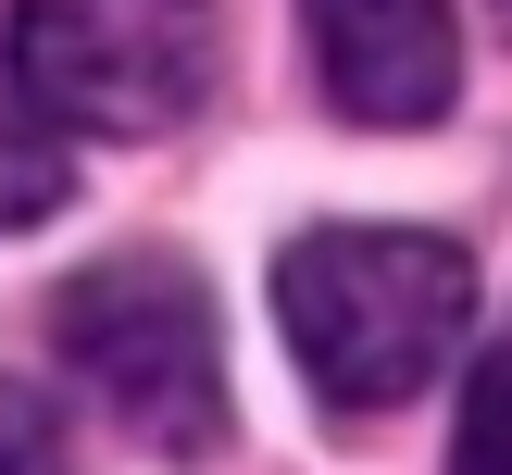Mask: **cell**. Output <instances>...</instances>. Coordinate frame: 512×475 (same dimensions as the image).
Instances as JSON below:
<instances>
[{"instance_id":"obj_1","label":"cell","mask_w":512,"mask_h":475,"mask_svg":"<svg viewBox=\"0 0 512 475\" xmlns=\"http://www.w3.org/2000/svg\"><path fill=\"white\" fill-rule=\"evenodd\" d=\"M275 325L325 413H400L475 338V250L425 225H313L275 250Z\"/></svg>"},{"instance_id":"obj_2","label":"cell","mask_w":512,"mask_h":475,"mask_svg":"<svg viewBox=\"0 0 512 475\" xmlns=\"http://www.w3.org/2000/svg\"><path fill=\"white\" fill-rule=\"evenodd\" d=\"M0 75L63 138H175L225 75V25L213 0H13Z\"/></svg>"},{"instance_id":"obj_3","label":"cell","mask_w":512,"mask_h":475,"mask_svg":"<svg viewBox=\"0 0 512 475\" xmlns=\"http://www.w3.org/2000/svg\"><path fill=\"white\" fill-rule=\"evenodd\" d=\"M50 338H63V363L88 375V400L125 438L175 450V463L225 450V338H213V300H200L188 263H163V250L88 263L50 300Z\"/></svg>"},{"instance_id":"obj_4","label":"cell","mask_w":512,"mask_h":475,"mask_svg":"<svg viewBox=\"0 0 512 475\" xmlns=\"http://www.w3.org/2000/svg\"><path fill=\"white\" fill-rule=\"evenodd\" d=\"M300 38H313L325 100H338L350 125H388V138L438 125L450 88H463V25H450V0H300Z\"/></svg>"},{"instance_id":"obj_5","label":"cell","mask_w":512,"mask_h":475,"mask_svg":"<svg viewBox=\"0 0 512 475\" xmlns=\"http://www.w3.org/2000/svg\"><path fill=\"white\" fill-rule=\"evenodd\" d=\"M75 200V138L38 113V100L0 75V238H25V225H50Z\"/></svg>"},{"instance_id":"obj_6","label":"cell","mask_w":512,"mask_h":475,"mask_svg":"<svg viewBox=\"0 0 512 475\" xmlns=\"http://www.w3.org/2000/svg\"><path fill=\"white\" fill-rule=\"evenodd\" d=\"M450 475H512V338L475 363L463 425H450Z\"/></svg>"},{"instance_id":"obj_7","label":"cell","mask_w":512,"mask_h":475,"mask_svg":"<svg viewBox=\"0 0 512 475\" xmlns=\"http://www.w3.org/2000/svg\"><path fill=\"white\" fill-rule=\"evenodd\" d=\"M0 475H75L63 413H50V388H25V375H0Z\"/></svg>"},{"instance_id":"obj_8","label":"cell","mask_w":512,"mask_h":475,"mask_svg":"<svg viewBox=\"0 0 512 475\" xmlns=\"http://www.w3.org/2000/svg\"><path fill=\"white\" fill-rule=\"evenodd\" d=\"M488 13H500V38H512V0H488Z\"/></svg>"}]
</instances>
